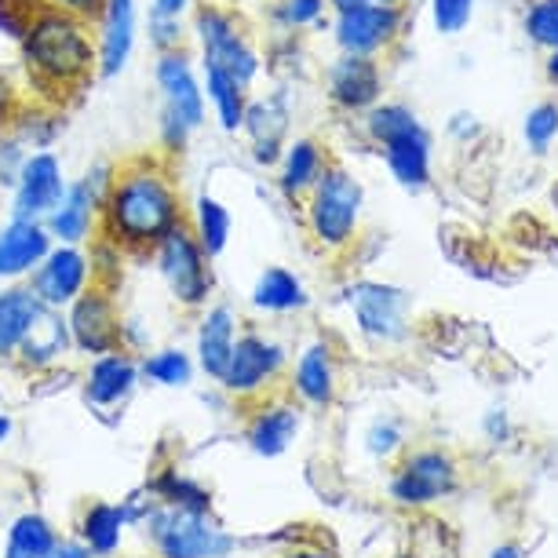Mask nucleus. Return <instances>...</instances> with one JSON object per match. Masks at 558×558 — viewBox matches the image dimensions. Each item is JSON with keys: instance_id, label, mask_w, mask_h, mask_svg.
Returning a JSON list of instances; mask_svg holds the SVG:
<instances>
[{"instance_id": "nucleus-42", "label": "nucleus", "mask_w": 558, "mask_h": 558, "mask_svg": "<svg viewBox=\"0 0 558 558\" xmlns=\"http://www.w3.org/2000/svg\"><path fill=\"white\" fill-rule=\"evenodd\" d=\"M45 4L62 8V12L81 15V19H88V23H96V19L102 15V4H107V0H45Z\"/></svg>"}, {"instance_id": "nucleus-20", "label": "nucleus", "mask_w": 558, "mask_h": 558, "mask_svg": "<svg viewBox=\"0 0 558 558\" xmlns=\"http://www.w3.org/2000/svg\"><path fill=\"white\" fill-rule=\"evenodd\" d=\"M289 129V110L278 99H256L248 102L241 132H248V150L256 157V165L274 168L281 161V140Z\"/></svg>"}, {"instance_id": "nucleus-29", "label": "nucleus", "mask_w": 558, "mask_h": 558, "mask_svg": "<svg viewBox=\"0 0 558 558\" xmlns=\"http://www.w3.org/2000/svg\"><path fill=\"white\" fill-rule=\"evenodd\" d=\"M191 230L194 238L202 241L205 256L216 259L223 256L227 245H230V230H234V219H230V208L216 197H197L194 202V216H191Z\"/></svg>"}, {"instance_id": "nucleus-31", "label": "nucleus", "mask_w": 558, "mask_h": 558, "mask_svg": "<svg viewBox=\"0 0 558 558\" xmlns=\"http://www.w3.org/2000/svg\"><path fill=\"white\" fill-rule=\"evenodd\" d=\"M143 376L161 387H183L194 376V362L186 351H175V347H165V351H154L146 362H140Z\"/></svg>"}, {"instance_id": "nucleus-19", "label": "nucleus", "mask_w": 558, "mask_h": 558, "mask_svg": "<svg viewBox=\"0 0 558 558\" xmlns=\"http://www.w3.org/2000/svg\"><path fill=\"white\" fill-rule=\"evenodd\" d=\"M384 161L405 191H424L430 183V132L424 121L409 124L402 135L384 143Z\"/></svg>"}, {"instance_id": "nucleus-41", "label": "nucleus", "mask_w": 558, "mask_h": 558, "mask_svg": "<svg viewBox=\"0 0 558 558\" xmlns=\"http://www.w3.org/2000/svg\"><path fill=\"white\" fill-rule=\"evenodd\" d=\"M19 110H23V102H19L15 81L8 77L4 70H0V129H8V124H12V118H15Z\"/></svg>"}, {"instance_id": "nucleus-11", "label": "nucleus", "mask_w": 558, "mask_h": 558, "mask_svg": "<svg viewBox=\"0 0 558 558\" xmlns=\"http://www.w3.org/2000/svg\"><path fill=\"white\" fill-rule=\"evenodd\" d=\"M281 373H286V351L274 340H267V336L245 332V336H238L234 354H230L219 384L234 398H259V395H267V387L278 380Z\"/></svg>"}, {"instance_id": "nucleus-16", "label": "nucleus", "mask_w": 558, "mask_h": 558, "mask_svg": "<svg viewBox=\"0 0 558 558\" xmlns=\"http://www.w3.org/2000/svg\"><path fill=\"white\" fill-rule=\"evenodd\" d=\"M140 376H143L140 362H135V354H129L124 347L96 354L88 365V376H84V398L96 409H118L132 398Z\"/></svg>"}, {"instance_id": "nucleus-22", "label": "nucleus", "mask_w": 558, "mask_h": 558, "mask_svg": "<svg viewBox=\"0 0 558 558\" xmlns=\"http://www.w3.org/2000/svg\"><path fill=\"white\" fill-rule=\"evenodd\" d=\"M281 172H278V183H281V194L289 197V202H303L314 183L322 179V172L329 168V157H325L322 143L311 140V135H303L289 146V150H281Z\"/></svg>"}, {"instance_id": "nucleus-2", "label": "nucleus", "mask_w": 558, "mask_h": 558, "mask_svg": "<svg viewBox=\"0 0 558 558\" xmlns=\"http://www.w3.org/2000/svg\"><path fill=\"white\" fill-rule=\"evenodd\" d=\"M15 45L40 102L70 99L92 77H99L96 23L62 12V8H51L45 0H34Z\"/></svg>"}, {"instance_id": "nucleus-8", "label": "nucleus", "mask_w": 558, "mask_h": 558, "mask_svg": "<svg viewBox=\"0 0 558 558\" xmlns=\"http://www.w3.org/2000/svg\"><path fill=\"white\" fill-rule=\"evenodd\" d=\"M402 4H362V8H343L336 12L332 37L336 48L343 56H365V59H380L387 48L395 45L402 34Z\"/></svg>"}, {"instance_id": "nucleus-13", "label": "nucleus", "mask_w": 558, "mask_h": 558, "mask_svg": "<svg viewBox=\"0 0 558 558\" xmlns=\"http://www.w3.org/2000/svg\"><path fill=\"white\" fill-rule=\"evenodd\" d=\"M135 34H140V4L135 0H107L96 19V70L99 77L113 81L132 62Z\"/></svg>"}, {"instance_id": "nucleus-3", "label": "nucleus", "mask_w": 558, "mask_h": 558, "mask_svg": "<svg viewBox=\"0 0 558 558\" xmlns=\"http://www.w3.org/2000/svg\"><path fill=\"white\" fill-rule=\"evenodd\" d=\"M191 26L197 37V51H202V62H213V66L227 70L230 77H238L245 88L256 84L263 59L234 8L216 4V0H194Z\"/></svg>"}, {"instance_id": "nucleus-38", "label": "nucleus", "mask_w": 558, "mask_h": 558, "mask_svg": "<svg viewBox=\"0 0 558 558\" xmlns=\"http://www.w3.org/2000/svg\"><path fill=\"white\" fill-rule=\"evenodd\" d=\"M146 34H150V45H154L157 51H172V48H183V40H186V23H183V15L150 12V26H146Z\"/></svg>"}, {"instance_id": "nucleus-48", "label": "nucleus", "mask_w": 558, "mask_h": 558, "mask_svg": "<svg viewBox=\"0 0 558 558\" xmlns=\"http://www.w3.org/2000/svg\"><path fill=\"white\" fill-rule=\"evenodd\" d=\"M292 558H322V555H314V551H300V555H292Z\"/></svg>"}, {"instance_id": "nucleus-43", "label": "nucleus", "mask_w": 558, "mask_h": 558, "mask_svg": "<svg viewBox=\"0 0 558 558\" xmlns=\"http://www.w3.org/2000/svg\"><path fill=\"white\" fill-rule=\"evenodd\" d=\"M194 0H154V12L161 15H186V8H191Z\"/></svg>"}, {"instance_id": "nucleus-37", "label": "nucleus", "mask_w": 558, "mask_h": 558, "mask_svg": "<svg viewBox=\"0 0 558 558\" xmlns=\"http://www.w3.org/2000/svg\"><path fill=\"white\" fill-rule=\"evenodd\" d=\"M555 135H558V107L555 102H541V107L525 118V143H530L536 154H544Z\"/></svg>"}, {"instance_id": "nucleus-28", "label": "nucleus", "mask_w": 558, "mask_h": 558, "mask_svg": "<svg viewBox=\"0 0 558 558\" xmlns=\"http://www.w3.org/2000/svg\"><path fill=\"white\" fill-rule=\"evenodd\" d=\"M449 486V460L441 452H416L405 471L395 478V493L405 500H427Z\"/></svg>"}, {"instance_id": "nucleus-24", "label": "nucleus", "mask_w": 558, "mask_h": 558, "mask_svg": "<svg viewBox=\"0 0 558 558\" xmlns=\"http://www.w3.org/2000/svg\"><path fill=\"white\" fill-rule=\"evenodd\" d=\"M202 88H205V102L208 110L216 113L219 129L227 135L241 132V121H245L248 110V88L238 77H230L227 70L213 66V62H202Z\"/></svg>"}, {"instance_id": "nucleus-15", "label": "nucleus", "mask_w": 558, "mask_h": 558, "mask_svg": "<svg viewBox=\"0 0 558 558\" xmlns=\"http://www.w3.org/2000/svg\"><path fill=\"white\" fill-rule=\"evenodd\" d=\"M51 245L56 241H51L45 219L12 213V219L0 227V281H26Z\"/></svg>"}, {"instance_id": "nucleus-14", "label": "nucleus", "mask_w": 558, "mask_h": 558, "mask_svg": "<svg viewBox=\"0 0 558 558\" xmlns=\"http://www.w3.org/2000/svg\"><path fill=\"white\" fill-rule=\"evenodd\" d=\"M325 88H329V99L336 110H343V113L373 110L384 96L380 62L365 59V56H343L340 51V59L325 73Z\"/></svg>"}, {"instance_id": "nucleus-46", "label": "nucleus", "mask_w": 558, "mask_h": 558, "mask_svg": "<svg viewBox=\"0 0 558 558\" xmlns=\"http://www.w3.org/2000/svg\"><path fill=\"white\" fill-rule=\"evenodd\" d=\"M8 435H12V420H8V416H0V441H4Z\"/></svg>"}, {"instance_id": "nucleus-32", "label": "nucleus", "mask_w": 558, "mask_h": 558, "mask_svg": "<svg viewBox=\"0 0 558 558\" xmlns=\"http://www.w3.org/2000/svg\"><path fill=\"white\" fill-rule=\"evenodd\" d=\"M51 547H56L51 544V525L37 519V514H26L12 530V551H8V558H48Z\"/></svg>"}, {"instance_id": "nucleus-9", "label": "nucleus", "mask_w": 558, "mask_h": 558, "mask_svg": "<svg viewBox=\"0 0 558 558\" xmlns=\"http://www.w3.org/2000/svg\"><path fill=\"white\" fill-rule=\"evenodd\" d=\"M154 81H157V92H161V107L172 110L191 132L202 129L208 118V102L202 88V73L194 70L191 48L183 45L172 51H157Z\"/></svg>"}, {"instance_id": "nucleus-30", "label": "nucleus", "mask_w": 558, "mask_h": 558, "mask_svg": "<svg viewBox=\"0 0 558 558\" xmlns=\"http://www.w3.org/2000/svg\"><path fill=\"white\" fill-rule=\"evenodd\" d=\"M362 118H365V135L373 143H380V146L391 143L395 135H402L409 124L420 121L416 113L405 107V102H376V107L365 110Z\"/></svg>"}, {"instance_id": "nucleus-17", "label": "nucleus", "mask_w": 558, "mask_h": 558, "mask_svg": "<svg viewBox=\"0 0 558 558\" xmlns=\"http://www.w3.org/2000/svg\"><path fill=\"white\" fill-rule=\"evenodd\" d=\"M351 307L362 332L373 336V340H402L405 336L409 311L402 292L376 286V281H362V286L351 289Z\"/></svg>"}, {"instance_id": "nucleus-26", "label": "nucleus", "mask_w": 558, "mask_h": 558, "mask_svg": "<svg viewBox=\"0 0 558 558\" xmlns=\"http://www.w3.org/2000/svg\"><path fill=\"white\" fill-rule=\"evenodd\" d=\"M311 303L307 289L292 270L286 267H267L259 274L256 289H252V307L259 314H292L303 311Z\"/></svg>"}, {"instance_id": "nucleus-44", "label": "nucleus", "mask_w": 558, "mask_h": 558, "mask_svg": "<svg viewBox=\"0 0 558 558\" xmlns=\"http://www.w3.org/2000/svg\"><path fill=\"white\" fill-rule=\"evenodd\" d=\"M336 12H343V8H362V4H402V0H329Z\"/></svg>"}, {"instance_id": "nucleus-4", "label": "nucleus", "mask_w": 558, "mask_h": 558, "mask_svg": "<svg viewBox=\"0 0 558 558\" xmlns=\"http://www.w3.org/2000/svg\"><path fill=\"white\" fill-rule=\"evenodd\" d=\"M303 205H307L311 238L318 241L322 248L340 252L351 245V238L357 234L365 191L347 168L329 165L318 183H314V191L303 197Z\"/></svg>"}, {"instance_id": "nucleus-35", "label": "nucleus", "mask_w": 558, "mask_h": 558, "mask_svg": "<svg viewBox=\"0 0 558 558\" xmlns=\"http://www.w3.org/2000/svg\"><path fill=\"white\" fill-rule=\"evenodd\" d=\"M191 140H194V132L186 129L172 110L157 107V146H161V154L168 157V161L183 154L186 146H191Z\"/></svg>"}, {"instance_id": "nucleus-25", "label": "nucleus", "mask_w": 558, "mask_h": 558, "mask_svg": "<svg viewBox=\"0 0 558 558\" xmlns=\"http://www.w3.org/2000/svg\"><path fill=\"white\" fill-rule=\"evenodd\" d=\"M292 391L311 405H329L336 398V365L325 343L307 347L292 365Z\"/></svg>"}, {"instance_id": "nucleus-27", "label": "nucleus", "mask_w": 558, "mask_h": 558, "mask_svg": "<svg viewBox=\"0 0 558 558\" xmlns=\"http://www.w3.org/2000/svg\"><path fill=\"white\" fill-rule=\"evenodd\" d=\"M292 430H296V413H292L286 402H263L252 409L245 435L256 452H263V457H278V452L289 446Z\"/></svg>"}, {"instance_id": "nucleus-34", "label": "nucleus", "mask_w": 558, "mask_h": 558, "mask_svg": "<svg viewBox=\"0 0 558 558\" xmlns=\"http://www.w3.org/2000/svg\"><path fill=\"white\" fill-rule=\"evenodd\" d=\"M525 34L533 45L558 51V0H533L525 12Z\"/></svg>"}, {"instance_id": "nucleus-18", "label": "nucleus", "mask_w": 558, "mask_h": 558, "mask_svg": "<svg viewBox=\"0 0 558 558\" xmlns=\"http://www.w3.org/2000/svg\"><path fill=\"white\" fill-rule=\"evenodd\" d=\"M70 347H73V340H70V329H66V314L40 307L34 325H29L26 336H23V343H19L15 365L29 368V373H45V368L56 365Z\"/></svg>"}, {"instance_id": "nucleus-5", "label": "nucleus", "mask_w": 558, "mask_h": 558, "mask_svg": "<svg viewBox=\"0 0 558 558\" xmlns=\"http://www.w3.org/2000/svg\"><path fill=\"white\" fill-rule=\"evenodd\" d=\"M154 263L161 270L168 292L183 303V307H202L213 296V267H208L202 241L194 238L191 219L179 223L172 234H165L154 248Z\"/></svg>"}, {"instance_id": "nucleus-21", "label": "nucleus", "mask_w": 558, "mask_h": 558, "mask_svg": "<svg viewBox=\"0 0 558 558\" xmlns=\"http://www.w3.org/2000/svg\"><path fill=\"white\" fill-rule=\"evenodd\" d=\"M238 336H241L238 332V318H234V311H230L227 303L208 307L202 325H197V365H202L213 380L223 376L230 354H234Z\"/></svg>"}, {"instance_id": "nucleus-40", "label": "nucleus", "mask_w": 558, "mask_h": 558, "mask_svg": "<svg viewBox=\"0 0 558 558\" xmlns=\"http://www.w3.org/2000/svg\"><path fill=\"white\" fill-rule=\"evenodd\" d=\"M430 8H435V26L441 34H460L471 23L475 0H430Z\"/></svg>"}, {"instance_id": "nucleus-39", "label": "nucleus", "mask_w": 558, "mask_h": 558, "mask_svg": "<svg viewBox=\"0 0 558 558\" xmlns=\"http://www.w3.org/2000/svg\"><path fill=\"white\" fill-rule=\"evenodd\" d=\"M118 530H121V519L113 508H99L88 514V522H84V536L92 541V547H99V551H110L113 544H118Z\"/></svg>"}, {"instance_id": "nucleus-45", "label": "nucleus", "mask_w": 558, "mask_h": 558, "mask_svg": "<svg viewBox=\"0 0 558 558\" xmlns=\"http://www.w3.org/2000/svg\"><path fill=\"white\" fill-rule=\"evenodd\" d=\"M48 558H84V551H81V547H59V551L51 547Z\"/></svg>"}, {"instance_id": "nucleus-49", "label": "nucleus", "mask_w": 558, "mask_h": 558, "mask_svg": "<svg viewBox=\"0 0 558 558\" xmlns=\"http://www.w3.org/2000/svg\"><path fill=\"white\" fill-rule=\"evenodd\" d=\"M0 194H4V186H0Z\"/></svg>"}, {"instance_id": "nucleus-36", "label": "nucleus", "mask_w": 558, "mask_h": 558, "mask_svg": "<svg viewBox=\"0 0 558 558\" xmlns=\"http://www.w3.org/2000/svg\"><path fill=\"white\" fill-rule=\"evenodd\" d=\"M26 157H29V146L19 140L12 129H0V186H4V191H12L15 186Z\"/></svg>"}, {"instance_id": "nucleus-6", "label": "nucleus", "mask_w": 558, "mask_h": 558, "mask_svg": "<svg viewBox=\"0 0 558 558\" xmlns=\"http://www.w3.org/2000/svg\"><path fill=\"white\" fill-rule=\"evenodd\" d=\"M113 165L96 161L81 179L66 183L62 202L45 216V227L56 245H88L99 234V208L107 197Z\"/></svg>"}, {"instance_id": "nucleus-12", "label": "nucleus", "mask_w": 558, "mask_h": 558, "mask_svg": "<svg viewBox=\"0 0 558 558\" xmlns=\"http://www.w3.org/2000/svg\"><path fill=\"white\" fill-rule=\"evenodd\" d=\"M66 194V175H62V161L48 150H29L23 172H19L12 186V213L45 219L51 208Z\"/></svg>"}, {"instance_id": "nucleus-1", "label": "nucleus", "mask_w": 558, "mask_h": 558, "mask_svg": "<svg viewBox=\"0 0 558 558\" xmlns=\"http://www.w3.org/2000/svg\"><path fill=\"white\" fill-rule=\"evenodd\" d=\"M183 191L165 154H140L113 165L99 208L96 245L118 256H154L157 241L186 223Z\"/></svg>"}, {"instance_id": "nucleus-7", "label": "nucleus", "mask_w": 558, "mask_h": 558, "mask_svg": "<svg viewBox=\"0 0 558 558\" xmlns=\"http://www.w3.org/2000/svg\"><path fill=\"white\" fill-rule=\"evenodd\" d=\"M96 267L84 245H51L48 256L37 263V270L26 278L34 296L51 311H66L88 286H96Z\"/></svg>"}, {"instance_id": "nucleus-33", "label": "nucleus", "mask_w": 558, "mask_h": 558, "mask_svg": "<svg viewBox=\"0 0 558 558\" xmlns=\"http://www.w3.org/2000/svg\"><path fill=\"white\" fill-rule=\"evenodd\" d=\"M329 0H274L270 15L281 29H311L325 19Z\"/></svg>"}, {"instance_id": "nucleus-47", "label": "nucleus", "mask_w": 558, "mask_h": 558, "mask_svg": "<svg viewBox=\"0 0 558 558\" xmlns=\"http://www.w3.org/2000/svg\"><path fill=\"white\" fill-rule=\"evenodd\" d=\"M547 73H551V81H558V51L551 56V62H547Z\"/></svg>"}, {"instance_id": "nucleus-10", "label": "nucleus", "mask_w": 558, "mask_h": 558, "mask_svg": "<svg viewBox=\"0 0 558 558\" xmlns=\"http://www.w3.org/2000/svg\"><path fill=\"white\" fill-rule=\"evenodd\" d=\"M62 314H66V329H70L73 347L84 354L96 357V354L118 351V347L124 343L121 314H118V307H113L110 292L102 289L99 281L84 289Z\"/></svg>"}, {"instance_id": "nucleus-23", "label": "nucleus", "mask_w": 558, "mask_h": 558, "mask_svg": "<svg viewBox=\"0 0 558 558\" xmlns=\"http://www.w3.org/2000/svg\"><path fill=\"white\" fill-rule=\"evenodd\" d=\"M40 307L45 303L34 296V289L26 281H12L8 289H0V362H15L19 343H23Z\"/></svg>"}]
</instances>
